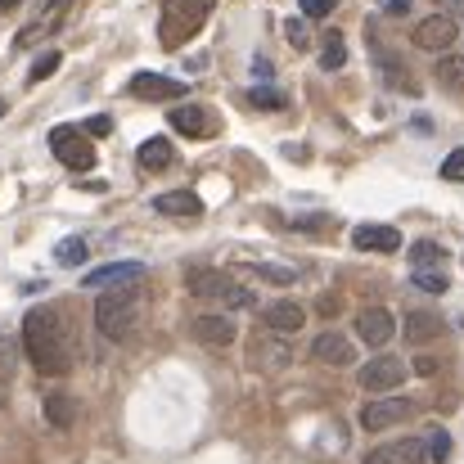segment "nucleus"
Wrapping results in <instances>:
<instances>
[{"label": "nucleus", "mask_w": 464, "mask_h": 464, "mask_svg": "<svg viewBox=\"0 0 464 464\" xmlns=\"http://www.w3.org/2000/svg\"><path fill=\"white\" fill-rule=\"evenodd\" d=\"M23 347H27V361H32L36 374H45V379L63 374L68 370V334L59 324V311L54 307L27 311V320H23Z\"/></svg>", "instance_id": "1"}, {"label": "nucleus", "mask_w": 464, "mask_h": 464, "mask_svg": "<svg viewBox=\"0 0 464 464\" xmlns=\"http://www.w3.org/2000/svg\"><path fill=\"white\" fill-rule=\"evenodd\" d=\"M136 315H140V289H136V285L104 289V294L95 298V329H100L104 338H113V343H122V338L131 334Z\"/></svg>", "instance_id": "2"}, {"label": "nucleus", "mask_w": 464, "mask_h": 464, "mask_svg": "<svg viewBox=\"0 0 464 464\" xmlns=\"http://www.w3.org/2000/svg\"><path fill=\"white\" fill-rule=\"evenodd\" d=\"M208 14H212V0H167V5H162V23H158L162 45H167V50L185 45V41L208 23Z\"/></svg>", "instance_id": "3"}, {"label": "nucleus", "mask_w": 464, "mask_h": 464, "mask_svg": "<svg viewBox=\"0 0 464 464\" xmlns=\"http://www.w3.org/2000/svg\"><path fill=\"white\" fill-rule=\"evenodd\" d=\"M189 294L203 298V303H221V307H235V311L257 307V294L235 285V280H226L221 271H189Z\"/></svg>", "instance_id": "4"}, {"label": "nucleus", "mask_w": 464, "mask_h": 464, "mask_svg": "<svg viewBox=\"0 0 464 464\" xmlns=\"http://www.w3.org/2000/svg\"><path fill=\"white\" fill-rule=\"evenodd\" d=\"M406 374H411V365L401 361V356H388V352H379L374 361H365L361 365V388L365 392H397L401 383H406Z\"/></svg>", "instance_id": "5"}, {"label": "nucleus", "mask_w": 464, "mask_h": 464, "mask_svg": "<svg viewBox=\"0 0 464 464\" xmlns=\"http://www.w3.org/2000/svg\"><path fill=\"white\" fill-rule=\"evenodd\" d=\"M50 150H54V158H59L63 167H72V171H91V167H95V145H91L86 131H77V127H54V131H50Z\"/></svg>", "instance_id": "6"}, {"label": "nucleus", "mask_w": 464, "mask_h": 464, "mask_svg": "<svg viewBox=\"0 0 464 464\" xmlns=\"http://www.w3.org/2000/svg\"><path fill=\"white\" fill-rule=\"evenodd\" d=\"M456 36H460V23H456L451 14H429V18L411 32V41H415L420 50H433V54L451 50V45H456Z\"/></svg>", "instance_id": "7"}, {"label": "nucleus", "mask_w": 464, "mask_h": 464, "mask_svg": "<svg viewBox=\"0 0 464 464\" xmlns=\"http://www.w3.org/2000/svg\"><path fill=\"white\" fill-rule=\"evenodd\" d=\"M411 411H415V406H411L406 397H379V401H370V406L361 411V429H365V433H383V429L411 420Z\"/></svg>", "instance_id": "8"}, {"label": "nucleus", "mask_w": 464, "mask_h": 464, "mask_svg": "<svg viewBox=\"0 0 464 464\" xmlns=\"http://www.w3.org/2000/svg\"><path fill=\"white\" fill-rule=\"evenodd\" d=\"M392 334H397V320H392V311L388 307L356 311V338H361V343H370V347H388Z\"/></svg>", "instance_id": "9"}, {"label": "nucleus", "mask_w": 464, "mask_h": 464, "mask_svg": "<svg viewBox=\"0 0 464 464\" xmlns=\"http://www.w3.org/2000/svg\"><path fill=\"white\" fill-rule=\"evenodd\" d=\"M194 338H198L203 347H230V343L239 338V329H235L230 315H221V311H203V315H194Z\"/></svg>", "instance_id": "10"}, {"label": "nucleus", "mask_w": 464, "mask_h": 464, "mask_svg": "<svg viewBox=\"0 0 464 464\" xmlns=\"http://www.w3.org/2000/svg\"><path fill=\"white\" fill-rule=\"evenodd\" d=\"M352 248L356 253H397L401 248V230L397 226H356L352 230Z\"/></svg>", "instance_id": "11"}, {"label": "nucleus", "mask_w": 464, "mask_h": 464, "mask_svg": "<svg viewBox=\"0 0 464 464\" xmlns=\"http://www.w3.org/2000/svg\"><path fill=\"white\" fill-rule=\"evenodd\" d=\"M145 280V266L140 262H113V266H100L86 276V289H122V285H140Z\"/></svg>", "instance_id": "12"}, {"label": "nucleus", "mask_w": 464, "mask_h": 464, "mask_svg": "<svg viewBox=\"0 0 464 464\" xmlns=\"http://www.w3.org/2000/svg\"><path fill=\"white\" fill-rule=\"evenodd\" d=\"M424 442L420 438H397V442H383V447H374L365 464H424Z\"/></svg>", "instance_id": "13"}, {"label": "nucleus", "mask_w": 464, "mask_h": 464, "mask_svg": "<svg viewBox=\"0 0 464 464\" xmlns=\"http://www.w3.org/2000/svg\"><path fill=\"white\" fill-rule=\"evenodd\" d=\"M131 95L136 100H180L185 95V82L162 77V72H136L131 77Z\"/></svg>", "instance_id": "14"}, {"label": "nucleus", "mask_w": 464, "mask_h": 464, "mask_svg": "<svg viewBox=\"0 0 464 464\" xmlns=\"http://www.w3.org/2000/svg\"><path fill=\"white\" fill-rule=\"evenodd\" d=\"M167 122L180 131V136H212V113L203 109V104H180V109H171L167 113Z\"/></svg>", "instance_id": "15"}, {"label": "nucleus", "mask_w": 464, "mask_h": 464, "mask_svg": "<svg viewBox=\"0 0 464 464\" xmlns=\"http://www.w3.org/2000/svg\"><path fill=\"white\" fill-rule=\"evenodd\" d=\"M311 356H315V361H324V365H338V370H343V365H352V361H356V347H352L343 334H320V338L311 343Z\"/></svg>", "instance_id": "16"}, {"label": "nucleus", "mask_w": 464, "mask_h": 464, "mask_svg": "<svg viewBox=\"0 0 464 464\" xmlns=\"http://www.w3.org/2000/svg\"><path fill=\"white\" fill-rule=\"evenodd\" d=\"M262 320L271 324V334H298L307 324V311L298 307V303H289V298H280V303H271V307L262 311Z\"/></svg>", "instance_id": "17"}, {"label": "nucleus", "mask_w": 464, "mask_h": 464, "mask_svg": "<svg viewBox=\"0 0 464 464\" xmlns=\"http://www.w3.org/2000/svg\"><path fill=\"white\" fill-rule=\"evenodd\" d=\"M154 208L162 212V217H198L203 212V203H198V194H189V189H176V194H158Z\"/></svg>", "instance_id": "18"}, {"label": "nucleus", "mask_w": 464, "mask_h": 464, "mask_svg": "<svg viewBox=\"0 0 464 464\" xmlns=\"http://www.w3.org/2000/svg\"><path fill=\"white\" fill-rule=\"evenodd\" d=\"M45 420H50V429H72V420H77V401L68 397V392H45Z\"/></svg>", "instance_id": "19"}, {"label": "nucleus", "mask_w": 464, "mask_h": 464, "mask_svg": "<svg viewBox=\"0 0 464 464\" xmlns=\"http://www.w3.org/2000/svg\"><path fill=\"white\" fill-rule=\"evenodd\" d=\"M438 334H442V320H438V315H429V311H411V315H406V338H411L415 347H420V343H433Z\"/></svg>", "instance_id": "20"}, {"label": "nucleus", "mask_w": 464, "mask_h": 464, "mask_svg": "<svg viewBox=\"0 0 464 464\" xmlns=\"http://www.w3.org/2000/svg\"><path fill=\"white\" fill-rule=\"evenodd\" d=\"M171 154H176V150H171L162 136H154V140L140 145V167H145V171H162V167L171 162Z\"/></svg>", "instance_id": "21"}, {"label": "nucleus", "mask_w": 464, "mask_h": 464, "mask_svg": "<svg viewBox=\"0 0 464 464\" xmlns=\"http://www.w3.org/2000/svg\"><path fill=\"white\" fill-rule=\"evenodd\" d=\"M347 63V45H343V32H329L324 36V50H320V68L324 72H338Z\"/></svg>", "instance_id": "22"}, {"label": "nucleus", "mask_w": 464, "mask_h": 464, "mask_svg": "<svg viewBox=\"0 0 464 464\" xmlns=\"http://www.w3.org/2000/svg\"><path fill=\"white\" fill-rule=\"evenodd\" d=\"M438 82L451 86V91H464V59L460 54H442V59H438Z\"/></svg>", "instance_id": "23"}, {"label": "nucleus", "mask_w": 464, "mask_h": 464, "mask_svg": "<svg viewBox=\"0 0 464 464\" xmlns=\"http://www.w3.org/2000/svg\"><path fill=\"white\" fill-rule=\"evenodd\" d=\"M424 456H429L433 464L451 460V438H447V429H429V438H424Z\"/></svg>", "instance_id": "24"}, {"label": "nucleus", "mask_w": 464, "mask_h": 464, "mask_svg": "<svg viewBox=\"0 0 464 464\" xmlns=\"http://www.w3.org/2000/svg\"><path fill=\"white\" fill-rule=\"evenodd\" d=\"M248 109L276 113V109H285V95H280V91H271V86H257V91H248Z\"/></svg>", "instance_id": "25"}, {"label": "nucleus", "mask_w": 464, "mask_h": 464, "mask_svg": "<svg viewBox=\"0 0 464 464\" xmlns=\"http://www.w3.org/2000/svg\"><path fill=\"white\" fill-rule=\"evenodd\" d=\"M248 271L262 276V280H271V285H294V280H298L294 266H276V262H257V266H248Z\"/></svg>", "instance_id": "26"}, {"label": "nucleus", "mask_w": 464, "mask_h": 464, "mask_svg": "<svg viewBox=\"0 0 464 464\" xmlns=\"http://www.w3.org/2000/svg\"><path fill=\"white\" fill-rule=\"evenodd\" d=\"M54 257H59V266H82L86 262V239H63L54 248Z\"/></svg>", "instance_id": "27"}, {"label": "nucleus", "mask_w": 464, "mask_h": 464, "mask_svg": "<svg viewBox=\"0 0 464 464\" xmlns=\"http://www.w3.org/2000/svg\"><path fill=\"white\" fill-rule=\"evenodd\" d=\"M411 262H415V271H429V266H438V262H442V248H438V244H429V239H420V244L411 248Z\"/></svg>", "instance_id": "28"}, {"label": "nucleus", "mask_w": 464, "mask_h": 464, "mask_svg": "<svg viewBox=\"0 0 464 464\" xmlns=\"http://www.w3.org/2000/svg\"><path fill=\"white\" fill-rule=\"evenodd\" d=\"M18 374V352H14V338L0 334V379H14Z\"/></svg>", "instance_id": "29"}, {"label": "nucleus", "mask_w": 464, "mask_h": 464, "mask_svg": "<svg viewBox=\"0 0 464 464\" xmlns=\"http://www.w3.org/2000/svg\"><path fill=\"white\" fill-rule=\"evenodd\" d=\"M54 68H59V50H45V54L32 63L27 77H32V82H45V77H54Z\"/></svg>", "instance_id": "30"}, {"label": "nucleus", "mask_w": 464, "mask_h": 464, "mask_svg": "<svg viewBox=\"0 0 464 464\" xmlns=\"http://www.w3.org/2000/svg\"><path fill=\"white\" fill-rule=\"evenodd\" d=\"M415 289H424V294H447V276H442V271H415Z\"/></svg>", "instance_id": "31"}, {"label": "nucleus", "mask_w": 464, "mask_h": 464, "mask_svg": "<svg viewBox=\"0 0 464 464\" xmlns=\"http://www.w3.org/2000/svg\"><path fill=\"white\" fill-rule=\"evenodd\" d=\"M442 180H451V185H464V150L447 154V162H442Z\"/></svg>", "instance_id": "32"}, {"label": "nucleus", "mask_w": 464, "mask_h": 464, "mask_svg": "<svg viewBox=\"0 0 464 464\" xmlns=\"http://www.w3.org/2000/svg\"><path fill=\"white\" fill-rule=\"evenodd\" d=\"M285 36H289V45H294V50H307L311 45L307 23H303V18H289V23H285Z\"/></svg>", "instance_id": "33"}, {"label": "nucleus", "mask_w": 464, "mask_h": 464, "mask_svg": "<svg viewBox=\"0 0 464 464\" xmlns=\"http://www.w3.org/2000/svg\"><path fill=\"white\" fill-rule=\"evenodd\" d=\"M298 9L307 18H324V14H334V0H298Z\"/></svg>", "instance_id": "34"}, {"label": "nucleus", "mask_w": 464, "mask_h": 464, "mask_svg": "<svg viewBox=\"0 0 464 464\" xmlns=\"http://www.w3.org/2000/svg\"><path fill=\"white\" fill-rule=\"evenodd\" d=\"M113 131V122L104 118V113H95V118H86V136H95V140H104Z\"/></svg>", "instance_id": "35"}, {"label": "nucleus", "mask_w": 464, "mask_h": 464, "mask_svg": "<svg viewBox=\"0 0 464 464\" xmlns=\"http://www.w3.org/2000/svg\"><path fill=\"white\" fill-rule=\"evenodd\" d=\"M411 370H415L420 379H429V374H438V361H433V356H415V365H411Z\"/></svg>", "instance_id": "36"}, {"label": "nucleus", "mask_w": 464, "mask_h": 464, "mask_svg": "<svg viewBox=\"0 0 464 464\" xmlns=\"http://www.w3.org/2000/svg\"><path fill=\"white\" fill-rule=\"evenodd\" d=\"M388 14H411V0H383Z\"/></svg>", "instance_id": "37"}, {"label": "nucleus", "mask_w": 464, "mask_h": 464, "mask_svg": "<svg viewBox=\"0 0 464 464\" xmlns=\"http://www.w3.org/2000/svg\"><path fill=\"white\" fill-rule=\"evenodd\" d=\"M14 5H18V0H0V14H5V9H14Z\"/></svg>", "instance_id": "38"}, {"label": "nucleus", "mask_w": 464, "mask_h": 464, "mask_svg": "<svg viewBox=\"0 0 464 464\" xmlns=\"http://www.w3.org/2000/svg\"><path fill=\"white\" fill-rule=\"evenodd\" d=\"M442 5H451V9H464V0H442Z\"/></svg>", "instance_id": "39"}, {"label": "nucleus", "mask_w": 464, "mask_h": 464, "mask_svg": "<svg viewBox=\"0 0 464 464\" xmlns=\"http://www.w3.org/2000/svg\"><path fill=\"white\" fill-rule=\"evenodd\" d=\"M0 118H5V100H0Z\"/></svg>", "instance_id": "40"}]
</instances>
